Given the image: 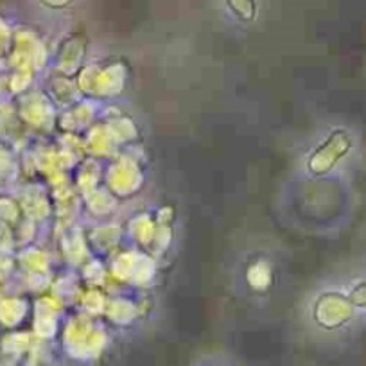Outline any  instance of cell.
<instances>
[{"mask_svg":"<svg viewBox=\"0 0 366 366\" xmlns=\"http://www.w3.org/2000/svg\"><path fill=\"white\" fill-rule=\"evenodd\" d=\"M350 302L359 307H366V282L359 284L354 291L350 293Z\"/></svg>","mask_w":366,"mask_h":366,"instance_id":"6da1fadb","label":"cell"}]
</instances>
